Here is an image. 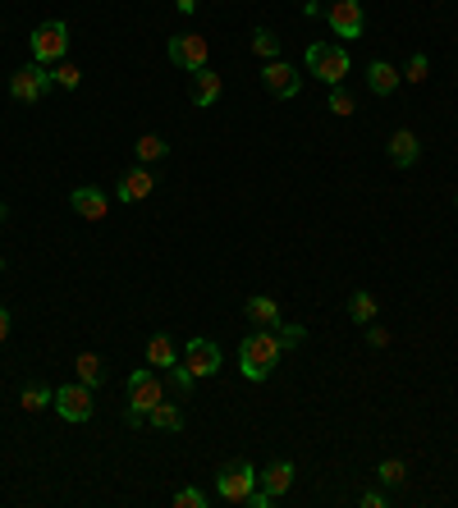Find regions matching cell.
I'll return each instance as SVG.
<instances>
[{"instance_id": "ffe728a7", "label": "cell", "mask_w": 458, "mask_h": 508, "mask_svg": "<svg viewBox=\"0 0 458 508\" xmlns=\"http://www.w3.org/2000/svg\"><path fill=\"white\" fill-rule=\"evenodd\" d=\"M348 316H353L357 325H371V321H376V293L357 289V293L348 298Z\"/></svg>"}, {"instance_id": "9c48e42d", "label": "cell", "mask_w": 458, "mask_h": 508, "mask_svg": "<svg viewBox=\"0 0 458 508\" xmlns=\"http://www.w3.org/2000/svg\"><path fill=\"white\" fill-rule=\"evenodd\" d=\"M261 88H266L271 97L289 101V97H298V88H303V74H298L293 65H284V60H266V69H261Z\"/></svg>"}, {"instance_id": "ac0fdd59", "label": "cell", "mask_w": 458, "mask_h": 508, "mask_svg": "<svg viewBox=\"0 0 458 508\" xmlns=\"http://www.w3.org/2000/svg\"><path fill=\"white\" fill-rule=\"evenodd\" d=\"M216 97H220V74L216 69H197L193 74V106H216Z\"/></svg>"}, {"instance_id": "7a4b0ae2", "label": "cell", "mask_w": 458, "mask_h": 508, "mask_svg": "<svg viewBox=\"0 0 458 508\" xmlns=\"http://www.w3.org/2000/svg\"><path fill=\"white\" fill-rule=\"evenodd\" d=\"M56 88V74H51V65H24V69H15L10 74V97L19 101V106H37L47 92Z\"/></svg>"}, {"instance_id": "8992f818", "label": "cell", "mask_w": 458, "mask_h": 508, "mask_svg": "<svg viewBox=\"0 0 458 508\" xmlns=\"http://www.w3.org/2000/svg\"><path fill=\"white\" fill-rule=\"evenodd\" d=\"M325 24L335 28V37H362V28H367V15H362V5L357 0H330L325 5Z\"/></svg>"}, {"instance_id": "cb8c5ba5", "label": "cell", "mask_w": 458, "mask_h": 508, "mask_svg": "<svg viewBox=\"0 0 458 508\" xmlns=\"http://www.w3.org/2000/svg\"><path fill=\"white\" fill-rule=\"evenodd\" d=\"M399 74H403V83H426V79H431V60H426V51H412L408 65H403Z\"/></svg>"}, {"instance_id": "e0dca14e", "label": "cell", "mask_w": 458, "mask_h": 508, "mask_svg": "<svg viewBox=\"0 0 458 508\" xmlns=\"http://www.w3.org/2000/svg\"><path fill=\"white\" fill-rule=\"evenodd\" d=\"M257 485H261V490H271V494L280 499V494H284V490L293 485V462H289V458H280V462H271V467H266V471L257 476Z\"/></svg>"}, {"instance_id": "d4e9b609", "label": "cell", "mask_w": 458, "mask_h": 508, "mask_svg": "<svg viewBox=\"0 0 458 508\" xmlns=\"http://www.w3.org/2000/svg\"><path fill=\"white\" fill-rule=\"evenodd\" d=\"M19 403H24L28 412H42L47 403H56V389H47V385H24V394H19Z\"/></svg>"}, {"instance_id": "5b68a950", "label": "cell", "mask_w": 458, "mask_h": 508, "mask_svg": "<svg viewBox=\"0 0 458 508\" xmlns=\"http://www.w3.org/2000/svg\"><path fill=\"white\" fill-rule=\"evenodd\" d=\"M307 74H316L321 83H344L348 74V51L344 47H330V42H312L307 47Z\"/></svg>"}, {"instance_id": "d590c367", "label": "cell", "mask_w": 458, "mask_h": 508, "mask_svg": "<svg viewBox=\"0 0 458 508\" xmlns=\"http://www.w3.org/2000/svg\"><path fill=\"white\" fill-rule=\"evenodd\" d=\"M175 5H179V15H193V10H197V0H175Z\"/></svg>"}, {"instance_id": "7c38bea8", "label": "cell", "mask_w": 458, "mask_h": 508, "mask_svg": "<svg viewBox=\"0 0 458 508\" xmlns=\"http://www.w3.org/2000/svg\"><path fill=\"white\" fill-rule=\"evenodd\" d=\"M69 206H74L83 220H106V211H111V197H106L101 188L83 184V188H74V193H69Z\"/></svg>"}, {"instance_id": "603a6c76", "label": "cell", "mask_w": 458, "mask_h": 508, "mask_svg": "<svg viewBox=\"0 0 458 508\" xmlns=\"http://www.w3.org/2000/svg\"><path fill=\"white\" fill-rule=\"evenodd\" d=\"M133 152H138V165H152V161H165V152H170V147H165V138H156V133H143Z\"/></svg>"}, {"instance_id": "8d00e7d4", "label": "cell", "mask_w": 458, "mask_h": 508, "mask_svg": "<svg viewBox=\"0 0 458 508\" xmlns=\"http://www.w3.org/2000/svg\"><path fill=\"white\" fill-rule=\"evenodd\" d=\"M10 220V211H5V202H0V225H5Z\"/></svg>"}, {"instance_id": "83f0119b", "label": "cell", "mask_w": 458, "mask_h": 508, "mask_svg": "<svg viewBox=\"0 0 458 508\" xmlns=\"http://www.w3.org/2000/svg\"><path fill=\"white\" fill-rule=\"evenodd\" d=\"M330 111H335L339 120H348V115L357 111V101H353V92H348L344 83H335V88H330Z\"/></svg>"}, {"instance_id": "2e32d148", "label": "cell", "mask_w": 458, "mask_h": 508, "mask_svg": "<svg viewBox=\"0 0 458 508\" xmlns=\"http://www.w3.org/2000/svg\"><path fill=\"white\" fill-rule=\"evenodd\" d=\"M248 321L257 325V330H275L280 325V302L275 298H266V293H257V298H248Z\"/></svg>"}, {"instance_id": "52a82bcc", "label": "cell", "mask_w": 458, "mask_h": 508, "mask_svg": "<svg viewBox=\"0 0 458 508\" xmlns=\"http://www.w3.org/2000/svg\"><path fill=\"white\" fill-rule=\"evenodd\" d=\"M207 56H211L207 37H197V33H175V37H170V60H175L179 69L197 74V69H207Z\"/></svg>"}, {"instance_id": "7402d4cb", "label": "cell", "mask_w": 458, "mask_h": 508, "mask_svg": "<svg viewBox=\"0 0 458 508\" xmlns=\"http://www.w3.org/2000/svg\"><path fill=\"white\" fill-rule=\"evenodd\" d=\"M74 366H79V380H83L88 389H97V385L106 380V366H101V357H97V353H79V362H74Z\"/></svg>"}, {"instance_id": "ab89813d", "label": "cell", "mask_w": 458, "mask_h": 508, "mask_svg": "<svg viewBox=\"0 0 458 508\" xmlns=\"http://www.w3.org/2000/svg\"><path fill=\"white\" fill-rule=\"evenodd\" d=\"M325 5H330V0H325Z\"/></svg>"}, {"instance_id": "836d02e7", "label": "cell", "mask_w": 458, "mask_h": 508, "mask_svg": "<svg viewBox=\"0 0 458 508\" xmlns=\"http://www.w3.org/2000/svg\"><path fill=\"white\" fill-rule=\"evenodd\" d=\"M362 508H385V494H380V490H367V494H362Z\"/></svg>"}, {"instance_id": "f35d334b", "label": "cell", "mask_w": 458, "mask_h": 508, "mask_svg": "<svg viewBox=\"0 0 458 508\" xmlns=\"http://www.w3.org/2000/svg\"><path fill=\"white\" fill-rule=\"evenodd\" d=\"M453 206H458V197H453Z\"/></svg>"}, {"instance_id": "ba28073f", "label": "cell", "mask_w": 458, "mask_h": 508, "mask_svg": "<svg viewBox=\"0 0 458 508\" xmlns=\"http://www.w3.org/2000/svg\"><path fill=\"white\" fill-rule=\"evenodd\" d=\"M165 398V385L156 380V371H133L129 376V412H152L156 403Z\"/></svg>"}, {"instance_id": "44dd1931", "label": "cell", "mask_w": 458, "mask_h": 508, "mask_svg": "<svg viewBox=\"0 0 458 508\" xmlns=\"http://www.w3.org/2000/svg\"><path fill=\"white\" fill-rule=\"evenodd\" d=\"M147 362H152V366H175V362H179L175 339H170V334H156V339L147 344Z\"/></svg>"}, {"instance_id": "8fae6325", "label": "cell", "mask_w": 458, "mask_h": 508, "mask_svg": "<svg viewBox=\"0 0 458 508\" xmlns=\"http://www.w3.org/2000/svg\"><path fill=\"white\" fill-rule=\"evenodd\" d=\"M184 366L202 380V376H216L220 371V348L211 344V339H188V348H184Z\"/></svg>"}, {"instance_id": "9a60e30c", "label": "cell", "mask_w": 458, "mask_h": 508, "mask_svg": "<svg viewBox=\"0 0 458 508\" xmlns=\"http://www.w3.org/2000/svg\"><path fill=\"white\" fill-rule=\"evenodd\" d=\"M399 83H403V74H399L389 60H371V65H367V88H371L376 97H389Z\"/></svg>"}, {"instance_id": "f1b7e54d", "label": "cell", "mask_w": 458, "mask_h": 508, "mask_svg": "<svg viewBox=\"0 0 458 508\" xmlns=\"http://www.w3.org/2000/svg\"><path fill=\"white\" fill-rule=\"evenodd\" d=\"M275 339H280V348H298V344L307 339V330L293 325V321H280V325H275Z\"/></svg>"}, {"instance_id": "1f68e13d", "label": "cell", "mask_w": 458, "mask_h": 508, "mask_svg": "<svg viewBox=\"0 0 458 508\" xmlns=\"http://www.w3.org/2000/svg\"><path fill=\"white\" fill-rule=\"evenodd\" d=\"M175 503H179V508H207V494H202L197 485H184V490L175 494Z\"/></svg>"}, {"instance_id": "6da1fadb", "label": "cell", "mask_w": 458, "mask_h": 508, "mask_svg": "<svg viewBox=\"0 0 458 508\" xmlns=\"http://www.w3.org/2000/svg\"><path fill=\"white\" fill-rule=\"evenodd\" d=\"M280 353H284V348H280L275 330H252V334L239 344V366H243L248 380H266V376L275 371Z\"/></svg>"}, {"instance_id": "30bf717a", "label": "cell", "mask_w": 458, "mask_h": 508, "mask_svg": "<svg viewBox=\"0 0 458 508\" xmlns=\"http://www.w3.org/2000/svg\"><path fill=\"white\" fill-rule=\"evenodd\" d=\"M92 389L79 380V385H65V389H56V412L65 417V421H88L92 417Z\"/></svg>"}, {"instance_id": "4dcf8cb0", "label": "cell", "mask_w": 458, "mask_h": 508, "mask_svg": "<svg viewBox=\"0 0 458 508\" xmlns=\"http://www.w3.org/2000/svg\"><path fill=\"white\" fill-rule=\"evenodd\" d=\"M165 371H170V389H175V394H188V389H193V380H197V376H193L188 366H179V362H175V366H165Z\"/></svg>"}, {"instance_id": "f546056e", "label": "cell", "mask_w": 458, "mask_h": 508, "mask_svg": "<svg viewBox=\"0 0 458 508\" xmlns=\"http://www.w3.org/2000/svg\"><path fill=\"white\" fill-rule=\"evenodd\" d=\"M56 74V88H65V92H74L79 83H83V69L79 65H60V69H51Z\"/></svg>"}, {"instance_id": "d6986e66", "label": "cell", "mask_w": 458, "mask_h": 508, "mask_svg": "<svg viewBox=\"0 0 458 508\" xmlns=\"http://www.w3.org/2000/svg\"><path fill=\"white\" fill-rule=\"evenodd\" d=\"M147 421H152L156 430H184V412H179V403H165V398L147 412Z\"/></svg>"}, {"instance_id": "4316f807", "label": "cell", "mask_w": 458, "mask_h": 508, "mask_svg": "<svg viewBox=\"0 0 458 508\" xmlns=\"http://www.w3.org/2000/svg\"><path fill=\"white\" fill-rule=\"evenodd\" d=\"M252 51H257L261 60H280V37H275L271 28H257V33H252Z\"/></svg>"}, {"instance_id": "277c9868", "label": "cell", "mask_w": 458, "mask_h": 508, "mask_svg": "<svg viewBox=\"0 0 458 508\" xmlns=\"http://www.w3.org/2000/svg\"><path fill=\"white\" fill-rule=\"evenodd\" d=\"M252 490H257V467H252L248 458H234V462H225V467L216 471V494H220V499L243 503Z\"/></svg>"}, {"instance_id": "74e56055", "label": "cell", "mask_w": 458, "mask_h": 508, "mask_svg": "<svg viewBox=\"0 0 458 508\" xmlns=\"http://www.w3.org/2000/svg\"><path fill=\"white\" fill-rule=\"evenodd\" d=\"M0 270H5V257H0Z\"/></svg>"}, {"instance_id": "3957f363", "label": "cell", "mask_w": 458, "mask_h": 508, "mask_svg": "<svg viewBox=\"0 0 458 508\" xmlns=\"http://www.w3.org/2000/svg\"><path fill=\"white\" fill-rule=\"evenodd\" d=\"M28 47H33V60H37V65H56V60H65V51H69V28H65V19H47V24H37L33 37H28Z\"/></svg>"}, {"instance_id": "484cf974", "label": "cell", "mask_w": 458, "mask_h": 508, "mask_svg": "<svg viewBox=\"0 0 458 508\" xmlns=\"http://www.w3.org/2000/svg\"><path fill=\"white\" fill-rule=\"evenodd\" d=\"M376 481H380V485H403V481H408V462H403V458H385V462L376 467Z\"/></svg>"}, {"instance_id": "5bb4252c", "label": "cell", "mask_w": 458, "mask_h": 508, "mask_svg": "<svg viewBox=\"0 0 458 508\" xmlns=\"http://www.w3.org/2000/svg\"><path fill=\"white\" fill-rule=\"evenodd\" d=\"M417 156H421V143H417V133H412V129H399V133H389V161H394L399 170L417 165Z\"/></svg>"}, {"instance_id": "d6a6232c", "label": "cell", "mask_w": 458, "mask_h": 508, "mask_svg": "<svg viewBox=\"0 0 458 508\" xmlns=\"http://www.w3.org/2000/svg\"><path fill=\"white\" fill-rule=\"evenodd\" d=\"M389 344V330H380L376 321H371V330H367V348H385Z\"/></svg>"}, {"instance_id": "4fadbf2b", "label": "cell", "mask_w": 458, "mask_h": 508, "mask_svg": "<svg viewBox=\"0 0 458 508\" xmlns=\"http://www.w3.org/2000/svg\"><path fill=\"white\" fill-rule=\"evenodd\" d=\"M152 188H156V175L147 170V165H138V170H129L124 179H120V202L129 206V202H143V197H152Z\"/></svg>"}, {"instance_id": "e575fe53", "label": "cell", "mask_w": 458, "mask_h": 508, "mask_svg": "<svg viewBox=\"0 0 458 508\" xmlns=\"http://www.w3.org/2000/svg\"><path fill=\"white\" fill-rule=\"evenodd\" d=\"M5 339H10V307L0 302V344H5Z\"/></svg>"}]
</instances>
